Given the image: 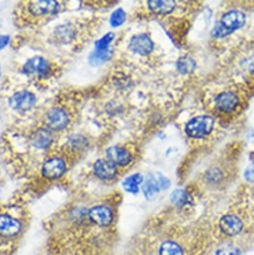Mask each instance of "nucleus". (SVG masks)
Wrapping results in <instances>:
<instances>
[{
  "mask_svg": "<svg viewBox=\"0 0 254 255\" xmlns=\"http://www.w3.org/2000/svg\"><path fill=\"white\" fill-rule=\"evenodd\" d=\"M213 118L210 116H199L191 119L190 122L186 124L185 130L188 136L194 139L204 138V136L208 135L212 132L213 128Z\"/></svg>",
  "mask_w": 254,
  "mask_h": 255,
  "instance_id": "nucleus-1",
  "label": "nucleus"
},
{
  "mask_svg": "<svg viewBox=\"0 0 254 255\" xmlns=\"http://www.w3.org/2000/svg\"><path fill=\"white\" fill-rule=\"evenodd\" d=\"M7 42H8V37H6V35H1V37H0V48L5 47L6 45H7Z\"/></svg>",
  "mask_w": 254,
  "mask_h": 255,
  "instance_id": "nucleus-31",
  "label": "nucleus"
},
{
  "mask_svg": "<svg viewBox=\"0 0 254 255\" xmlns=\"http://www.w3.org/2000/svg\"><path fill=\"white\" fill-rule=\"evenodd\" d=\"M227 34H231V32L227 31V29L225 28L224 26L220 24V22L213 29V35H214V37H225V35H227Z\"/></svg>",
  "mask_w": 254,
  "mask_h": 255,
  "instance_id": "nucleus-27",
  "label": "nucleus"
},
{
  "mask_svg": "<svg viewBox=\"0 0 254 255\" xmlns=\"http://www.w3.org/2000/svg\"><path fill=\"white\" fill-rule=\"evenodd\" d=\"M66 171V163L60 158H51L42 166V174L48 179H58Z\"/></svg>",
  "mask_w": 254,
  "mask_h": 255,
  "instance_id": "nucleus-7",
  "label": "nucleus"
},
{
  "mask_svg": "<svg viewBox=\"0 0 254 255\" xmlns=\"http://www.w3.org/2000/svg\"><path fill=\"white\" fill-rule=\"evenodd\" d=\"M125 20H126V13L124 12V9L122 8L116 9V11L112 13V15H111V19H110L111 25H112L113 27H118V26L123 25Z\"/></svg>",
  "mask_w": 254,
  "mask_h": 255,
  "instance_id": "nucleus-23",
  "label": "nucleus"
},
{
  "mask_svg": "<svg viewBox=\"0 0 254 255\" xmlns=\"http://www.w3.org/2000/svg\"><path fill=\"white\" fill-rule=\"evenodd\" d=\"M246 68H249L250 71H254V57H252V58H250L249 60H247V63H246Z\"/></svg>",
  "mask_w": 254,
  "mask_h": 255,
  "instance_id": "nucleus-30",
  "label": "nucleus"
},
{
  "mask_svg": "<svg viewBox=\"0 0 254 255\" xmlns=\"http://www.w3.org/2000/svg\"><path fill=\"white\" fill-rule=\"evenodd\" d=\"M89 218L97 226L107 227L113 222V212L109 206L97 205L89 211Z\"/></svg>",
  "mask_w": 254,
  "mask_h": 255,
  "instance_id": "nucleus-3",
  "label": "nucleus"
},
{
  "mask_svg": "<svg viewBox=\"0 0 254 255\" xmlns=\"http://www.w3.org/2000/svg\"><path fill=\"white\" fill-rule=\"evenodd\" d=\"M169 200H171L172 204L177 206L179 208L187 207V206H191L193 204V198H192V195L186 191V189L182 188L174 189V191L172 192L171 197H169Z\"/></svg>",
  "mask_w": 254,
  "mask_h": 255,
  "instance_id": "nucleus-15",
  "label": "nucleus"
},
{
  "mask_svg": "<svg viewBox=\"0 0 254 255\" xmlns=\"http://www.w3.org/2000/svg\"><path fill=\"white\" fill-rule=\"evenodd\" d=\"M52 134L48 129L41 128L38 132H35L33 138V145L38 148H47L52 143Z\"/></svg>",
  "mask_w": 254,
  "mask_h": 255,
  "instance_id": "nucleus-19",
  "label": "nucleus"
},
{
  "mask_svg": "<svg viewBox=\"0 0 254 255\" xmlns=\"http://www.w3.org/2000/svg\"><path fill=\"white\" fill-rule=\"evenodd\" d=\"M30 12L34 15H45V14H54L59 11L60 6L57 1H33L31 2Z\"/></svg>",
  "mask_w": 254,
  "mask_h": 255,
  "instance_id": "nucleus-12",
  "label": "nucleus"
},
{
  "mask_svg": "<svg viewBox=\"0 0 254 255\" xmlns=\"http://www.w3.org/2000/svg\"><path fill=\"white\" fill-rule=\"evenodd\" d=\"M159 191H161V189L159 187L155 176L149 175L144 180V182H142V193H144L146 199L151 200V199H153L158 194Z\"/></svg>",
  "mask_w": 254,
  "mask_h": 255,
  "instance_id": "nucleus-17",
  "label": "nucleus"
},
{
  "mask_svg": "<svg viewBox=\"0 0 254 255\" xmlns=\"http://www.w3.org/2000/svg\"><path fill=\"white\" fill-rule=\"evenodd\" d=\"M159 255H184V250L178 243L168 240L160 245Z\"/></svg>",
  "mask_w": 254,
  "mask_h": 255,
  "instance_id": "nucleus-20",
  "label": "nucleus"
},
{
  "mask_svg": "<svg viewBox=\"0 0 254 255\" xmlns=\"http://www.w3.org/2000/svg\"><path fill=\"white\" fill-rule=\"evenodd\" d=\"M144 182V178L139 173L127 176V178L123 181V187L126 192L131 193V194H136L139 192L140 185Z\"/></svg>",
  "mask_w": 254,
  "mask_h": 255,
  "instance_id": "nucleus-18",
  "label": "nucleus"
},
{
  "mask_svg": "<svg viewBox=\"0 0 254 255\" xmlns=\"http://www.w3.org/2000/svg\"><path fill=\"white\" fill-rule=\"evenodd\" d=\"M9 104L14 110L28 111L35 105V97L27 91H21L11 98Z\"/></svg>",
  "mask_w": 254,
  "mask_h": 255,
  "instance_id": "nucleus-10",
  "label": "nucleus"
},
{
  "mask_svg": "<svg viewBox=\"0 0 254 255\" xmlns=\"http://www.w3.org/2000/svg\"><path fill=\"white\" fill-rule=\"evenodd\" d=\"M21 230V225L17 219L8 214H0V237H15Z\"/></svg>",
  "mask_w": 254,
  "mask_h": 255,
  "instance_id": "nucleus-5",
  "label": "nucleus"
},
{
  "mask_svg": "<svg viewBox=\"0 0 254 255\" xmlns=\"http://www.w3.org/2000/svg\"><path fill=\"white\" fill-rule=\"evenodd\" d=\"M244 176H245L246 181L249 182H252L254 184V167H249L244 173Z\"/></svg>",
  "mask_w": 254,
  "mask_h": 255,
  "instance_id": "nucleus-29",
  "label": "nucleus"
},
{
  "mask_svg": "<svg viewBox=\"0 0 254 255\" xmlns=\"http://www.w3.org/2000/svg\"><path fill=\"white\" fill-rule=\"evenodd\" d=\"M93 172L98 178L102 180H112L116 178L117 173V166L110 160L99 159L94 162L93 165Z\"/></svg>",
  "mask_w": 254,
  "mask_h": 255,
  "instance_id": "nucleus-8",
  "label": "nucleus"
},
{
  "mask_svg": "<svg viewBox=\"0 0 254 255\" xmlns=\"http://www.w3.org/2000/svg\"><path fill=\"white\" fill-rule=\"evenodd\" d=\"M113 38H115V34H113V33H107L105 37H103L102 39H99V40L96 42L97 51L109 50V45L111 44V41L113 40Z\"/></svg>",
  "mask_w": 254,
  "mask_h": 255,
  "instance_id": "nucleus-25",
  "label": "nucleus"
},
{
  "mask_svg": "<svg viewBox=\"0 0 254 255\" xmlns=\"http://www.w3.org/2000/svg\"><path fill=\"white\" fill-rule=\"evenodd\" d=\"M216 255H242V251L234 245H225L216 252Z\"/></svg>",
  "mask_w": 254,
  "mask_h": 255,
  "instance_id": "nucleus-24",
  "label": "nucleus"
},
{
  "mask_svg": "<svg viewBox=\"0 0 254 255\" xmlns=\"http://www.w3.org/2000/svg\"><path fill=\"white\" fill-rule=\"evenodd\" d=\"M177 68L179 72H181V73L184 74L191 73V72H193L195 68V61L191 57H188V55H186V57H181L177 63Z\"/></svg>",
  "mask_w": 254,
  "mask_h": 255,
  "instance_id": "nucleus-21",
  "label": "nucleus"
},
{
  "mask_svg": "<svg viewBox=\"0 0 254 255\" xmlns=\"http://www.w3.org/2000/svg\"><path fill=\"white\" fill-rule=\"evenodd\" d=\"M111 57H112V52L110 50L105 51H96L91 54L90 61L92 65H99L105 63V61L110 60Z\"/></svg>",
  "mask_w": 254,
  "mask_h": 255,
  "instance_id": "nucleus-22",
  "label": "nucleus"
},
{
  "mask_svg": "<svg viewBox=\"0 0 254 255\" xmlns=\"http://www.w3.org/2000/svg\"><path fill=\"white\" fill-rule=\"evenodd\" d=\"M47 123L51 128L53 129H63L68 124V116L64 110L53 109L47 114Z\"/></svg>",
  "mask_w": 254,
  "mask_h": 255,
  "instance_id": "nucleus-14",
  "label": "nucleus"
},
{
  "mask_svg": "<svg viewBox=\"0 0 254 255\" xmlns=\"http://www.w3.org/2000/svg\"><path fill=\"white\" fill-rule=\"evenodd\" d=\"M219 230L226 237H237L244 230V222L236 214H225L219 220Z\"/></svg>",
  "mask_w": 254,
  "mask_h": 255,
  "instance_id": "nucleus-2",
  "label": "nucleus"
},
{
  "mask_svg": "<svg viewBox=\"0 0 254 255\" xmlns=\"http://www.w3.org/2000/svg\"><path fill=\"white\" fill-rule=\"evenodd\" d=\"M239 104V98L236 93L231 91H225V92L218 94L216 98V106L218 110L224 113H230L236 110V107Z\"/></svg>",
  "mask_w": 254,
  "mask_h": 255,
  "instance_id": "nucleus-9",
  "label": "nucleus"
},
{
  "mask_svg": "<svg viewBox=\"0 0 254 255\" xmlns=\"http://www.w3.org/2000/svg\"><path fill=\"white\" fill-rule=\"evenodd\" d=\"M24 70L28 74H37V76H45L50 71V64L45 59L40 57L32 58L25 64Z\"/></svg>",
  "mask_w": 254,
  "mask_h": 255,
  "instance_id": "nucleus-13",
  "label": "nucleus"
},
{
  "mask_svg": "<svg viewBox=\"0 0 254 255\" xmlns=\"http://www.w3.org/2000/svg\"><path fill=\"white\" fill-rule=\"evenodd\" d=\"M246 22V15L245 13L242 11H238V9H231V11L226 12L221 17L220 24L224 26L227 31L232 32L236 31V29L242 28Z\"/></svg>",
  "mask_w": 254,
  "mask_h": 255,
  "instance_id": "nucleus-4",
  "label": "nucleus"
},
{
  "mask_svg": "<svg viewBox=\"0 0 254 255\" xmlns=\"http://www.w3.org/2000/svg\"><path fill=\"white\" fill-rule=\"evenodd\" d=\"M157 181H158L160 189H167L169 187V185H171L169 179H167L165 175H162V174H159L157 176Z\"/></svg>",
  "mask_w": 254,
  "mask_h": 255,
  "instance_id": "nucleus-28",
  "label": "nucleus"
},
{
  "mask_svg": "<svg viewBox=\"0 0 254 255\" xmlns=\"http://www.w3.org/2000/svg\"><path fill=\"white\" fill-rule=\"evenodd\" d=\"M221 179V173L219 169H211L207 173V180L210 182H218Z\"/></svg>",
  "mask_w": 254,
  "mask_h": 255,
  "instance_id": "nucleus-26",
  "label": "nucleus"
},
{
  "mask_svg": "<svg viewBox=\"0 0 254 255\" xmlns=\"http://www.w3.org/2000/svg\"><path fill=\"white\" fill-rule=\"evenodd\" d=\"M107 160L115 163L116 166H127L132 161V155L127 149L123 147H110L106 151Z\"/></svg>",
  "mask_w": 254,
  "mask_h": 255,
  "instance_id": "nucleus-11",
  "label": "nucleus"
},
{
  "mask_svg": "<svg viewBox=\"0 0 254 255\" xmlns=\"http://www.w3.org/2000/svg\"><path fill=\"white\" fill-rule=\"evenodd\" d=\"M129 50L140 55H147L153 51V41L147 34H136L129 40Z\"/></svg>",
  "mask_w": 254,
  "mask_h": 255,
  "instance_id": "nucleus-6",
  "label": "nucleus"
},
{
  "mask_svg": "<svg viewBox=\"0 0 254 255\" xmlns=\"http://www.w3.org/2000/svg\"><path fill=\"white\" fill-rule=\"evenodd\" d=\"M148 6L151 11L154 12L155 14L165 15L173 11L175 2L171 1V0H158V1L152 0V1H148Z\"/></svg>",
  "mask_w": 254,
  "mask_h": 255,
  "instance_id": "nucleus-16",
  "label": "nucleus"
}]
</instances>
